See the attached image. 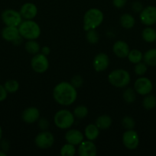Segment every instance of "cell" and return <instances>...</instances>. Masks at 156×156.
I'll use <instances>...</instances> for the list:
<instances>
[{
    "mask_svg": "<svg viewBox=\"0 0 156 156\" xmlns=\"http://www.w3.org/2000/svg\"><path fill=\"white\" fill-rule=\"evenodd\" d=\"M108 81L113 86L116 88H125L129 85L131 76L127 70L123 69H117L109 74Z\"/></svg>",
    "mask_w": 156,
    "mask_h": 156,
    "instance_id": "obj_4",
    "label": "cell"
},
{
    "mask_svg": "<svg viewBox=\"0 0 156 156\" xmlns=\"http://www.w3.org/2000/svg\"><path fill=\"white\" fill-rule=\"evenodd\" d=\"M0 148L3 152H7L9 149V143L7 140H1L0 141Z\"/></svg>",
    "mask_w": 156,
    "mask_h": 156,
    "instance_id": "obj_39",
    "label": "cell"
},
{
    "mask_svg": "<svg viewBox=\"0 0 156 156\" xmlns=\"http://www.w3.org/2000/svg\"><path fill=\"white\" fill-rule=\"evenodd\" d=\"M113 120L109 115H101L96 118L95 124L99 129H107L112 126Z\"/></svg>",
    "mask_w": 156,
    "mask_h": 156,
    "instance_id": "obj_20",
    "label": "cell"
},
{
    "mask_svg": "<svg viewBox=\"0 0 156 156\" xmlns=\"http://www.w3.org/2000/svg\"><path fill=\"white\" fill-rule=\"evenodd\" d=\"M23 121L28 124L35 123L40 119V111L35 107H29L25 108L21 114Z\"/></svg>",
    "mask_w": 156,
    "mask_h": 156,
    "instance_id": "obj_14",
    "label": "cell"
},
{
    "mask_svg": "<svg viewBox=\"0 0 156 156\" xmlns=\"http://www.w3.org/2000/svg\"><path fill=\"white\" fill-rule=\"evenodd\" d=\"M41 53H42V54L45 55V56H48L50 53V49L49 48V47L44 46V47H41Z\"/></svg>",
    "mask_w": 156,
    "mask_h": 156,
    "instance_id": "obj_40",
    "label": "cell"
},
{
    "mask_svg": "<svg viewBox=\"0 0 156 156\" xmlns=\"http://www.w3.org/2000/svg\"><path fill=\"white\" fill-rule=\"evenodd\" d=\"M155 41H156V40H155Z\"/></svg>",
    "mask_w": 156,
    "mask_h": 156,
    "instance_id": "obj_43",
    "label": "cell"
},
{
    "mask_svg": "<svg viewBox=\"0 0 156 156\" xmlns=\"http://www.w3.org/2000/svg\"><path fill=\"white\" fill-rule=\"evenodd\" d=\"M121 26L125 29H132L135 26L136 24V20L134 17L128 13H125L121 15L120 19H119Z\"/></svg>",
    "mask_w": 156,
    "mask_h": 156,
    "instance_id": "obj_21",
    "label": "cell"
},
{
    "mask_svg": "<svg viewBox=\"0 0 156 156\" xmlns=\"http://www.w3.org/2000/svg\"><path fill=\"white\" fill-rule=\"evenodd\" d=\"M132 9L135 12L139 13V12H142V10L143 9V5L140 2H135L132 5Z\"/></svg>",
    "mask_w": 156,
    "mask_h": 156,
    "instance_id": "obj_36",
    "label": "cell"
},
{
    "mask_svg": "<svg viewBox=\"0 0 156 156\" xmlns=\"http://www.w3.org/2000/svg\"><path fill=\"white\" fill-rule=\"evenodd\" d=\"M2 127L0 126V141L2 140Z\"/></svg>",
    "mask_w": 156,
    "mask_h": 156,
    "instance_id": "obj_42",
    "label": "cell"
},
{
    "mask_svg": "<svg viewBox=\"0 0 156 156\" xmlns=\"http://www.w3.org/2000/svg\"><path fill=\"white\" fill-rule=\"evenodd\" d=\"M121 123H122V126H123V128H125V129H134L135 125H136L134 119L131 117H128V116L123 117Z\"/></svg>",
    "mask_w": 156,
    "mask_h": 156,
    "instance_id": "obj_33",
    "label": "cell"
},
{
    "mask_svg": "<svg viewBox=\"0 0 156 156\" xmlns=\"http://www.w3.org/2000/svg\"><path fill=\"white\" fill-rule=\"evenodd\" d=\"M75 117L69 110L61 109L56 112L54 116V122L55 126L61 129H67L74 123Z\"/></svg>",
    "mask_w": 156,
    "mask_h": 156,
    "instance_id": "obj_5",
    "label": "cell"
},
{
    "mask_svg": "<svg viewBox=\"0 0 156 156\" xmlns=\"http://www.w3.org/2000/svg\"><path fill=\"white\" fill-rule=\"evenodd\" d=\"M142 105L145 109L152 110L156 107V97L153 94H146L142 101Z\"/></svg>",
    "mask_w": 156,
    "mask_h": 156,
    "instance_id": "obj_25",
    "label": "cell"
},
{
    "mask_svg": "<svg viewBox=\"0 0 156 156\" xmlns=\"http://www.w3.org/2000/svg\"><path fill=\"white\" fill-rule=\"evenodd\" d=\"M60 154L62 156H73L76 154V148L75 146L67 143L61 147Z\"/></svg>",
    "mask_w": 156,
    "mask_h": 156,
    "instance_id": "obj_27",
    "label": "cell"
},
{
    "mask_svg": "<svg viewBox=\"0 0 156 156\" xmlns=\"http://www.w3.org/2000/svg\"><path fill=\"white\" fill-rule=\"evenodd\" d=\"M122 143L127 149L135 150L139 145V136L134 129H126L122 135Z\"/></svg>",
    "mask_w": 156,
    "mask_h": 156,
    "instance_id": "obj_9",
    "label": "cell"
},
{
    "mask_svg": "<svg viewBox=\"0 0 156 156\" xmlns=\"http://www.w3.org/2000/svg\"><path fill=\"white\" fill-rule=\"evenodd\" d=\"M2 37L8 42H15L16 40L21 37L18 27L6 26L2 30Z\"/></svg>",
    "mask_w": 156,
    "mask_h": 156,
    "instance_id": "obj_17",
    "label": "cell"
},
{
    "mask_svg": "<svg viewBox=\"0 0 156 156\" xmlns=\"http://www.w3.org/2000/svg\"><path fill=\"white\" fill-rule=\"evenodd\" d=\"M53 98L58 105L70 106L77 98V90L70 82H61L54 88Z\"/></svg>",
    "mask_w": 156,
    "mask_h": 156,
    "instance_id": "obj_1",
    "label": "cell"
},
{
    "mask_svg": "<svg viewBox=\"0 0 156 156\" xmlns=\"http://www.w3.org/2000/svg\"><path fill=\"white\" fill-rule=\"evenodd\" d=\"M83 82H84L83 78L81 77L80 76H79V75H76V76H74L73 78H72L71 81H70V83H71L72 85H73L76 89H77V88H79L80 87L82 86Z\"/></svg>",
    "mask_w": 156,
    "mask_h": 156,
    "instance_id": "obj_34",
    "label": "cell"
},
{
    "mask_svg": "<svg viewBox=\"0 0 156 156\" xmlns=\"http://www.w3.org/2000/svg\"><path fill=\"white\" fill-rule=\"evenodd\" d=\"M143 60L147 66H156V49H150L143 55Z\"/></svg>",
    "mask_w": 156,
    "mask_h": 156,
    "instance_id": "obj_22",
    "label": "cell"
},
{
    "mask_svg": "<svg viewBox=\"0 0 156 156\" xmlns=\"http://www.w3.org/2000/svg\"><path fill=\"white\" fill-rule=\"evenodd\" d=\"M19 12L22 18L25 20H32L38 15V8L34 3L26 2L21 5Z\"/></svg>",
    "mask_w": 156,
    "mask_h": 156,
    "instance_id": "obj_15",
    "label": "cell"
},
{
    "mask_svg": "<svg viewBox=\"0 0 156 156\" xmlns=\"http://www.w3.org/2000/svg\"><path fill=\"white\" fill-rule=\"evenodd\" d=\"M19 34L25 40H37L41 33L39 24L33 20H24L18 27Z\"/></svg>",
    "mask_w": 156,
    "mask_h": 156,
    "instance_id": "obj_3",
    "label": "cell"
},
{
    "mask_svg": "<svg viewBox=\"0 0 156 156\" xmlns=\"http://www.w3.org/2000/svg\"><path fill=\"white\" fill-rule=\"evenodd\" d=\"M110 65V58L105 53H99L94 57L93 61V69L97 73L104 72Z\"/></svg>",
    "mask_w": 156,
    "mask_h": 156,
    "instance_id": "obj_12",
    "label": "cell"
},
{
    "mask_svg": "<svg viewBox=\"0 0 156 156\" xmlns=\"http://www.w3.org/2000/svg\"><path fill=\"white\" fill-rule=\"evenodd\" d=\"M142 39L147 43H153L156 40V30L152 27H145L142 32Z\"/></svg>",
    "mask_w": 156,
    "mask_h": 156,
    "instance_id": "obj_24",
    "label": "cell"
},
{
    "mask_svg": "<svg viewBox=\"0 0 156 156\" xmlns=\"http://www.w3.org/2000/svg\"><path fill=\"white\" fill-rule=\"evenodd\" d=\"M99 135V129L96 124H88L84 129V136L87 140L94 141Z\"/></svg>",
    "mask_w": 156,
    "mask_h": 156,
    "instance_id": "obj_19",
    "label": "cell"
},
{
    "mask_svg": "<svg viewBox=\"0 0 156 156\" xmlns=\"http://www.w3.org/2000/svg\"><path fill=\"white\" fill-rule=\"evenodd\" d=\"M134 89L137 94L145 96L150 94L152 91V82L146 77H139L135 82Z\"/></svg>",
    "mask_w": 156,
    "mask_h": 156,
    "instance_id": "obj_10",
    "label": "cell"
},
{
    "mask_svg": "<svg viewBox=\"0 0 156 156\" xmlns=\"http://www.w3.org/2000/svg\"><path fill=\"white\" fill-rule=\"evenodd\" d=\"M26 52L30 54L35 55L41 51V47L35 40H28L24 44Z\"/></svg>",
    "mask_w": 156,
    "mask_h": 156,
    "instance_id": "obj_23",
    "label": "cell"
},
{
    "mask_svg": "<svg viewBox=\"0 0 156 156\" xmlns=\"http://www.w3.org/2000/svg\"><path fill=\"white\" fill-rule=\"evenodd\" d=\"M4 87L6 89V91H8V93H15L19 88V83L18 82V81L14 80V79H10V80L6 81L4 85Z\"/></svg>",
    "mask_w": 156,
    "mask_h": 156,
    "instance_id": "obj_30",
    "label": "cell"
},
{
    "mask_svg": "<svg viewBox=\"0 0 156 156\" xmlns=\"http://www.w3.org/2000/svg\"><path fill=\"white\" fill-rule=\"evenodd\" d=\"M127 0H113V4L117 9H121L125 5Z\"/></svg>",
    "mask_w": 156,
    "mask_h": 156,
    "instance_id": "obj_38",
    "label": "cell"
},
{
    "mask_svg": "<svg viewBox=\"0 0 156 156\" xmlns=\"http://www.w3.org/2000/svg\"><path fill=\"white\" fill-rule=\"evenodd\" d=\"M135 89L133 90L132 88H128L127 89H125L124 91L123 94H122V97H123L124 101H125L126 103L131 104L136 101V94Z\"/></svg>",
    "mask_w": 156,
    "mask_h": 156,
    "instance_id": "obj_29",
    "label": "cell"
},
{
    "mask_svg": "<svg viewBox=\"0 0 156 156\" xmlns=\"http://www.w3.org/2000/svg\"><path fill=\"white\" fill-rule=\"evenodd\" d=\"M8 97V91L5 88L4 85L0 84V102L6 100Z\"/></svg>",
    "mask_w": 156,
    "mask_h": 156,
    "instance_id": "obj_37",
    "label": "cell"
},
{
    "mask_svg": "<svg viewBox=\"0 0 156 156\" xmlns=\"http://www.w3.org/2000/svg\"><path fill=\"white\" fill-rule=\"evenodd\" d=\"M127 58L130 62L132 64H136L139 62H142L143 59V54L140 50L134 49V50H130Z\"/></svg>",
    "mask_w": 156,
    "mask_h": 156,
    "instance_id": "obj_26",
    "label": "cell"
},
{
    "mask_svg": "<svg viewBox=\"0 0 156 156\" xmlns=\"http://www.w3.org/2000/svg\"><path fill=\"white\" fill-rule=\"evenodd\" d=\"M54 143V136L47 130H42L36 136L35 143L39 149H47L51 147Z\"/></svg>",
    "mask_w": 156,
    "mask_h": 156,
    "instance_id": "obj_8",
    "label": "cell"
},
{
    "mask_svg": "<svg viewBox=\"0 0 156 156\" xmlns=\"http://www.w3.org/2000/svg\"><path fill=\"white\" fill-rule=\"evenodd\" d=\"M141 22L146 26H151L156 23V7L153 5L143 8L140 12Z\"/></svg>",
    "mask_w": 156,
    "mask_h": 156,
    "instance_id": "obj_11",
    "label": "cell"
},
{
    "mask_svg": "<svg viewBox=\"0 0 156 156\" xmlns=\"http://www.w3.org/2000/svg\"><path fill=\"white\" fill-rule=\"evenodd\" d=\"M7 153L5 152H3L2 150H0V156H6Z\"/></svg>",
    "mask_w": 156,
    "mask_h": 156,
    "instance_id": "obj_41",
    "label": "cell"
},
{
    "mask_svg": "<svg viewBox=\"0 0 156 156\" xmlns=\"http://www.w3.org/2000/svg\"><path fill=\"white\" fill-rule=\"evenodd\" d=\"M128 44L124 41H117L113 46V52L117 57L124 59L128 56L129 53Z\"/></svg>",
    "mask_w": 156,
    "mask_h": 156,
    "instance_id": "obj_18",
    "label": "cell"
},
{
    "mask_svg": "<svg viewBox=\"0 0 156 156\" xmlns=\"http://www.w3.org/2000/svg\"><path fill=\"white\" fill-rule=\"evenodd\" d=\"M87 41H88L90 44H95L96 43H98L99 40V34L98 32L96 31L95 29H93V30H87Z\"/></svg>",
    "mask_w": 156,
    "mask_h": 156,
    "instance_id": "obj_31",
    "label": "cell"
},
{
    "mask_svg": "<svg viewBox=\"0 0 156 156\" xmlns=\"http://www.w3.org/2000/svg\"><path fill=\"white\" fill-rule=\"evenodd\" d=\"M1 18L6 26L18 27L22 21V17L20 12L11 9L3 11L1 15Z\"/></svg>",
    "mask_w": 156,
    "mask_h": 156,
    "instance_id": "obj_6",
    "label": "cell"
},
{
    "mask_svg": "<svg viewBox=\"0 0 156 156\" xmlns=\"http://www.w3.org/2000/svg\"><path fill=\"white\" fill-rule=\"evenodd\" d=\"M88 108L84 105H79V106L76 107L75 109L73 110V115L75 117L78 119H84L88 115Z\"/></svg>",
    "mask_w": 156,
    "mask_h": 156,
    "instance_id": "obj_28",
    "label": "cell"
},
{
    "mask_svg": "<svg viewBox=\"0 0 156 156\" xmlns=\"http://www.w3.org/2000/svg\"><path fill=\"white\" fill-rule=\"evenodd\" d=\"M97 153V148L91 140H84L78 146V155L80 156H95Z\"/></svg>",
    "mask_w": 156,
    "mask_h": 156,
    "instance_id": "obj_13",
    "label": "cell"
},
{
    "mask_svg": "<svg viewBox=\"0 0 156 156\" xmlns=\"http://www.w3.org/2000/svg\"><path fill=\"white\" fill-rule=\"evenodd\" d=\"M104 15L102 11L96 8H92L85 12L84 16V30L85 31L96 29L102 23Z\"/></svg>",
    "mask_w": 156,
    "mask_h": 156,
    "instance_id": "obj_2",
    "label": "cell"
},
{
    "mask_svg": "<svg viewBox=\"0 0 156 156\" xmlns=\"http://www.w3.org/2000/svg\"><path fill=\"white\" fill-rule=\"evenodd\" d=\"M31 66L35 73L39 74L47 72L49 68V61L47 56L41 53L34 55L31 60Z\"/></svg>",
    "mask_w": 156,
    "mask_h": 156,
    "instance_id": "obj_7",
    "label": "cell"
},
{
    "mask_svg": "<svg viewBox=\"0 0 156 156\" xmlns=\"http://www.w3.org/2000/svg\"><path fill=\"white\" fill-rule=\"evenodd\" d=\"M65 140L67 143H70L73 146H79L84 140V134L78 129H70L66 133Z\"/></svg>",
    "mask_w": 156,
    "mask_h": 156,
    "instance_id": "obj_16",
    "label": "cell"
},
{
    "mask_svg": "<svg viewBox=\"0 0 156 156\" xmlns=\"http://www.w3.org/2000/svg\"><path fill=\"white\" fill-rule=\"evenodd\" d=\"M147 69H148V66L145 64V62H139L138 63L135 64L134 72L137 76H142L146 73Z\"/></svg>",
    "mask_w": 156,
    "mask_h": 156,
    "instance_id": "obj_32",
    "label": "cell"
},
{
    "mask_svg": "<svg viewBox=\"0 0 156 156\" xmlns=\"http://www.w3.org/2000/svg\"><path fill=\"white\" fill-rule=\"evenodd\" d=\"M38 126L41 130H47L49 127V122L46 118H40L38 120Z\"/></svg>",
    "mask_w": 156,
    "mask_h": 156,
    "instance_id": "obj_35",
    "label": "cell"
}]
</instances>
